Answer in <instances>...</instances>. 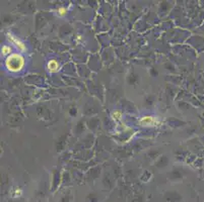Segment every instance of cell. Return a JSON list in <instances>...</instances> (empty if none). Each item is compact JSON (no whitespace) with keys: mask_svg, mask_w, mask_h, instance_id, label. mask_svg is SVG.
Wrapping results in <instances>:
<instances>
[{"mask_svg":"<svg viewBox=\"0 0 204 202\" xmlns=\"http://www.w3.org/2000/svg\"><path fill=\"white\" fill-rule=\"evenodd\" d=\"M154 122H155V119L151 116H144L140 119V123L144 125H147V124L150 125V124H153Z\"/></svg>","mask_w":204,"mask_h":202,"instance_id":"277c9868","label":"cell"},{"mask_svg":"<svg viewBox=\"0 0 204 202\" xmlns=\"http://www.w3.org/2000/svg\"><path fill=\"white\" fill-rule=\"evenodd\" d=\"M48 70H49L51 73H54V72H57L58 71V68H59V65H58V62L55 61V60H52L48 63Z\"/></svg>","mask_w":204,"mask_h":202,"instance_id":"3957f363","label":"cell"},{"mask_svg":"<svg viewBox=\"0 0 204 202\" xmlns=\"http://www.w3.org/2000/svg\"><path fill=\"white\" fill-rule=\"evenodd\" d=\"M113 117L115 118V119H120V118L122 117V113H121L120 111H116V112L113 113Z\"/></svg>","mask_w":204,"mask_h":202,"instance_id":"8992f818","label":"cell"},{"mask_svg":"<svg viewBox=\"0 0 204 202\" xmlns=\"http://www.w3.org/2000/svg\"><path fill=\"white\" fill-rule=\"evenodd\" d=\"M8 39H9V41H11L13 44H15V46L18 48L19 50L26 51V46H25V45H23L20 41H18L17 39H15V37H13V36H11V34H8Z\"/></svg>","mask_w":204,"mask_h":202,"instance_id":"7a4b0ae2","label":"cell"},{"mask_svg":"<svg viewBox=\"0 0 204 202\" xmlns=\"http://www.w3.org/2000/svg\"><path fill=\"white\" fill-rule=\"evenodd\" d=\"M65 12H66V8L61 7V8L58 9V13H59L60 15H64V14H65Z\"/></svg>","mask_w":204,"mask_h":202,"instance_id":"52a82bcc","label":"cell"},{"mask_svg":"<svg viewBox=\"0 0 204 202\" xmlns=\"http://www.w3.org/2000/svg\"><path fill=\"white\" fill-rule=\"evenodd\" d=\"M5 66L9 72H19L25 66V59L19 54H12L5 60Z\"/></svg>","mask_w":204,"mask_h":202,"instance_id":"6da1fadb","label":"cell"},{"mask_svg":"<svg viewBox=\"0 0 204 202\" xmlns=\"http://www.w3.org/2000/svg\"><path fill=\"white\" fill-rule=\"evenodd\" d=\"M1 52H2V54H3V55H7V54L10 53V52H11V48H10V47H7V46H4V47H2Z\"/></svg>","mask_w":204,"mask_h":202,"instance_id":"5b68a950","label":"cell"}]
</instances>
